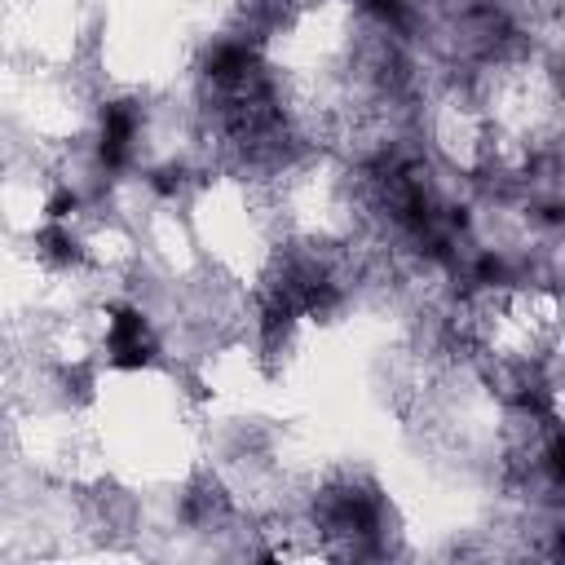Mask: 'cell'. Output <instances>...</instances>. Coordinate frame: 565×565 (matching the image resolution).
<instances>
[{
	"instance_id": "6da1fadb",
	"label": "cell",
	"mask_w": 565,
	"mask_h": 565,
	"mask_svg": "<svg viewBox=\"0 0 565 565\" xmlns=\"http://www.w3.org/2000/svg\"><path fill=\"white\" fill-rule=\"evenodd\" d=\"M159 362V340L150 331V318L132 300H110L106 305V366L137 375Z\"/></svg>"
},
{
	"instance_id": "277c9868",
	"label": "cell",
	"mask_w": 565,
	"mask_h": 565,
	"mask_svg": "<svg viewBox=\"0 0 565 565\" xmlns=\"http://www.w3.org/2000/svg\"><path fill=\"white\" fill-rule=\"evenodd\" d=\"M247 71H252V49L247 44H216V53L207 57L212 79H243Z\"/></svg>"
},
{
	"instance_id": "7a4b0ae2",
	"label": "cell",
	"mask_w": 565,
	"mask_h": 565,
	"mask_svg": "<svg viewBox=\"0 0 565 565\" xmlns=\"http://www.w3.org/2000/svg\"><path fill=\"white\" fill-rule=\"evenodd\" d=\"M137 128H141V110H137V102H106V106H102L97 159H102L106 172H124V168L132 163Z\"/></svg>"
},
{
	"instance_id": "8992f818",
	"label": "cell",
	"mask_w": 565,
	"mask_h": 565,
	"mask_svg": "<svg viewBox=\"0 0 565 565\" xmlns=\"http://www.w3.org/2000/svg\"><path fill=\"white\" fill-rule=\"evenodd\" d=\"M150 190H154L159 199H177V190H181V168H154V172H150Z\"/></svg>"
},
{
	"instance_id": "5b68a950",
	"label": "cell",
	"mask_w": 565,
	"mask_h": 565,
	"mask_svg": "<svg viewBox=\"0 0 565 565\" xmlns=\"http://www.w3.org/2000/svg\"><path fill=\"white\" fill-rule=\"evenodd\" d=\"M79 190H71V185H57L49 199H44V221H71L75 212H79Z\"/></svg>"
},
{
	"instance_id": "3957f363",
	"label": "cell",
	"mask_w": 565,
	"mask_h": 565,
	"mask_svg": "<svg viewBox=\"0 0 565 565\" xmlns=\"http://www.w3.org/2000/svg\"><path fill=\"white\" fill-rule=\"evenodd\" d=\"M35 252H40L53 269H71V265L84 260V247H79V238L71 234L66 221H44V225L35 230Z\"/></svg>"
}]
</instances>
